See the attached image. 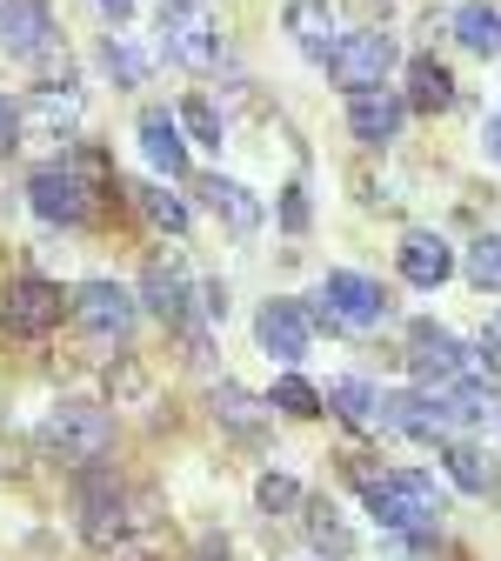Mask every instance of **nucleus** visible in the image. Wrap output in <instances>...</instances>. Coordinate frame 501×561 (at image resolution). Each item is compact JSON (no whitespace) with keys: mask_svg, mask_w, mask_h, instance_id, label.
I'll use <instances>...</instances> for the list:
<instances>
[{"mask_svg":"<svg viewBox=\"0 0 501 561\" xmlns=\"http://www.w3.org/2000/svg\"><path fill=\"white\" fill-rule=\"evenodd\" d=\"M362 495H368V515L408 541L401 554H421L428 548V528H435V515H442V495H435V481H428V474H414V468L362 474Z\"/></svg>","mask_w":501,"mask_h":561,"instance_id":"nucleus-1","label":"nucleus"},{"mask_svg":"<svg viewBox=\"0 0 501 561\" xmlns=\"http://www.w3.org/2000/svg\"><path fill=\"white\" fill-rule=\"evenodd\" d=\"M408 368H414V381H421L428 394H448V388L488 381L494 355H488V347H481V355H468V347H462L448 328H435V321H414V328H408Z\"/></svg>","mask_w":501,"mask_h":561,"instance_id":"nucleus-2","label":"nucleus"},{"mask_svg":"<svg viewBox=\"0 0 501 561\" xmlns=\"http://www.w3.org/2000/svg\"><path fill=\"white\" fill-rule=\"evenodd\" d=\"M161 522V508L148 502V488H127L121 481H88L81 488V535H88V548H121L127 535H140V528H155Z\"/></svg>","mask_w":501,"mask_h":561,"instance_id":"nucleus-3","label":"nucleus"},{"mask_svg":"<svg viewBox=\"0 0 501 561\" xmlns=\"http://www.w3.org/2000/svg\"><path fill=\"white\" fill-rule=\"evenodd\" d=\"M107 442H114V414H107L101 401H60V408L41 421V448H47L54 461H67V468L101 461Z\"/></svg>","mask_w":501,"mask_h":561,"instance_id":"nucleus-4","label":"nucleus"},{"mask_svg":"<svg viewBox=\"0 0 501 561\" xmlns=\"http://www.w3.org/2000/svg\"><path fill=\"white\" fill-rule=\"evenodd\" d=\"M27 201H34V215L54 221V228H88L94 221V181L75 168V161H54L27 181Z\"/></svg>","mask_w":501,"mask_h":561,"instance_id":"nucleus-5","label":"nucleus"},{"mask_svg":"<svg viewBox=\"0 0 501 561\" xmlns=\"http://www.w3.org/2000/svg\"><path fill=\"white\" fill-rule=\"evenodd\" d=\"M315 314L334 328V334H362V328H375L382 314H388V295H382V280H368V274H328L321 280V295H315Z\"/></svg>","mask_w":501,"mask_h":561,"instance_id":"nucleus-6","label":"nucleus"},{"mask_svg":"<svg viewBox=\"0 0 501 561\" xmlns=\"http://www.w3.org/2000/svg\"><path fill=\"white\" fill-rule=\"evenodd\" d=\"M60 288L54 280H41V274H21V280H8V301H0V328H8L14 341H41V334H54L60 328Z\"/></svg>","mask_w":501,"mask_h":561,"instance_id":"nucleus-7","label":"nucleus"},{"mask_svg":"<svg viewBox=\"0 0 501 561\" xmlns=\"http://www.w3.org/2000/svg\"><path fill=\"white\" fill-rule=\"evenodd\" d=\"M395 67V41L382 27H362V34H341V47L328 54V75L348 88V94H362V88H382V75Z\"/></svg>","mask_w":501,"mask_h":561,"instance_id":"nucleus-8","label":"nucleus"},{"mask_svg":"<svg viewBox=\"0 0 501 561\" xmlns=\"http://www.w3.org/2000/svg\"><path fill=\"white\" fill-rule=\"evenodd\" d=\"M161 47L194 67V75H207L214 60H221V34H214V21L194 8V0H168V14H161Z\"/></svg>","mask_w":501,"mask_h":561,"instance_id":"nucleus-9","label":"nucleus"},{"mask_svg":"<svg viewBox=\"0 0 501 561\" xmlns=\"http://www.w3.org/2000/svg\"><path fill=\"white\" fill-rule=\"evenodd\" d=\"M382 428L408 435V442H448L455 435V414L442 394H428V388H408V394H388L382 401Z\"/></svg>","mask_w":501,"mask_h":561,"instance_id":"nucleus-10","label":"nucleus"},{"mask_svg":"<svg viewBox=\"0 0 501 561\" xmlns=\"http://www.w3.org/2000/svg\"><path fill=\"white\" fill-rule=\"evenodd\" d=\"M254 334H261V355H274V362H301L308 341H315V308H301V301H261Z\"/></svg>","mask_w":501,"mask_h":561,"instance_id":"nucleus-11","label":"nucleus"},{"mask_svg":"<svg viewBox=\"0 0 501 561\" xmlns=\"http://www.w3.org/2000/svg\"><path fill=\"white\" fill-rule=\"evenodd\" d=\"M75 321L101 341H127L134 334V295L121 288V280H81L75 295Z\"/></svg>","mask_w":501,"mask_h":561,"instance_id":"nucleus-12","label":"nucleus"},{"mask_svg":"<svg viewBox=\"0 0 501 561\" xmlns=\"http://www.w3.org/2000/svg\"><path fill=\"white\" fill-rule=\"evenodd\" d=\"M401 114H408V101L388 94V88L348 94V127H354V140H368V148H388V140L401 134Z\"/></svg>","mask_w":501,"mask_h":561,"instance_id":"nucleus-13","label":"nucleus"},{"mask_svg":"<svg viewBox=\"0 0 501 561\" xmlns=\"http://www.w3.org/2000/svg\"><path fill=\"white\" fill-rule=\"evenodd\" d=\"M0 47L8 54H47L54 47L47 0H0Z\"/></svg>","mask_w":501,"mask_h":561,"instance_id":"nucleus-14","label":"nucleus"},{"mask_svg":"<svg viewBox=\"0 0 501 561\" xmlns=\"http://www.w3.org/2000/svg\"><path fill=\"white\" fill-rule=\"evenodd\" d=\"M140 288H148V308H155L161 321L187 328V295H194V280H187V267H181L174 254H155L148 274H140Z\"/></svg>","mask_w":501,"mask_h":561,"instance_id":"nucleus-15","label":"nucleus"},{"mask_svg":"<svg viewBox=\"0 0 501 561\" xmlns=\"http://www.w3.org/2000/svg\"><path fill=\"white\" fill-rule=\"evenodd\" d=\"M455 274V254H448V241L442 234H408L401 241V280H408V288H442V280Z\"/></svg>","mask_w":501,"mask_h":561,"instance_id":"nucleus-16","label":"nucleus"},{"mask_svg":"<svg viewBox=\"0 0 501 561\" xmlns=\"http://www.w3.org/2000/svg\"><path fill=\"white\" fill-rule=\"evenodd\" d=\"M140 154L155 161V174H187V140H181V127L168 121V107H148V114H140Z\"/></svg>","mask_w":501,"mask_h":561,"instance_id":"nucleus-17","label":"nucleus"},{"mask_svg":"<svg viewBox=\"0 0 501 561\" xmlns=\"http://www.w3.org/2000/svg\"><path fill=\"white\" fill-rule=\"evenodd\" d=\"M281 21H288V34H295L315 60H328V54L341 47V34H334V8H328V0H288V14H281Z\"/></svg>","mask_w":501,"mask_h":561,"instance_id":"nucleus-18","label":"nucleus"},{"mask_svg":"<svg viewBox=\"0 0 501 561\" xmlns=\"http://www.w3.org/2000/svg\"><path fill=\"white\" fill-rule=\"evenodd\" d=\"M408 107H414V114H442V107H455V75H448L435 54L408 60Z\"/></svg>","mask_w":501,"mask_h":561,"instance_id":"nucleus-19","label":"nucleus"},{"mask_svg":"<svg viewBox=\"0 0 501 561\" xmlns=\"http://www.w3.org/2000/svg\"><path fill=\"white\" fill-rule=\"evenodd\" d=\"M201 194H207V207H214V215H221L235 234H254V228H261V201H254L241 181H228V174H207V181H201Z\"/></svg>","mask_w":501,"mask_h":561,"instance_id":"nucleus-20","label":"nucleus"},{"mask_svg":"<svg viewBox=\"0 0 501 561\" xmlns=\"http://www.w3.org/2000/svg\"><path fill=\"white\" fill-rule=\"evenodd\" d=\"M214 414H221V428H228L235 442H261V435H267V408H261L248 388H235V381L214 388Z\"/></svg>","mask_w":501,"mask_h":561,"instance_id":"nucleus-21","label":"nucleus"},{"mask_svg":"<svg viewBox=\"0 0 501 561\" xmlns=\"http://www.w3.org/2000/svg\"><path fill=\"white\" fill-rule=\"evenodd\" d=\"M328 408L348 421L354 435H368V428H382V394L368 388V381H328Z\"/></svg>","mask_w":501,"mask_h":561,"instance_id":"nucleus-22","label":"nucleus"},{"mask_svg":"<svg viewBox=\"0 0 501 561\" xmlns=\"http://www.w3.org/2000/svg\"><path fill=\"white\" fill-rule=\"evenodd\" d=\"M455 41H462L468 54H501V8H488V0L455 8Z\"/></svg>","mask_w":501,"mask_h":561,"instance_id":"nucleus-23","label":"nucleus"},{"mask_svg":"<svg viewBox=\"0 0 501 561\" xmlns=\"http://www.w3.org/2000/svg\"><path fill=\"white\" fill-rule=\"evenodd\" d=\"M442 461H448V474L468 488V495H488V488H494V461H488L475 442H455V435H448V442H442Z\"/></svg>","mask_w":501,"mask_h":561,"instance_id":"nucleus-24","label":"nucleus"},{"mask_svg":"<svg viewBox=\"0 0 501 561\" xmlns=\"http://www.w3.org/2000/svg\"><path fill=\"white\" fill-rule=\"evenodd\" d=\"M134 207H140V215H148L161 234H187V207H181L168 187H134Z\"/></svg>","mask_w":501,"mask_h":561,"instance_id":"nucleus-25","label":"nucleus"},{"mask_svg":"<svg viewBox=\"0 0 501 561\" xmlns=\"http://www.w3.org/2000/svg\"><path fill=\"white\" fill-rule=\"evenodd\" d=\"M321 401H328V394H315V381H301V375H281V381H274V408L295 414V421L321 414Z\"/></svg>","mask_w":501,"mask_h":561,"instance_id":"nucleus-26","label":"nucleus"},{"mask_svg":"<svg viewBox=\"0 0 501 561\" xmlns=\"http://www.w3.org/2000/svg\"><path fill=\"white\" fill-rule=\"evenodd\" d=\"M468 280L481 295H501V241L494 234H481L475 248H468Z\"/></svg>","mask_w":501,"mask_h":561,"instance_id":"nucleus-27","label":"nucleus"},{"mask_svg":"<svg viewBox=\"0 0 501 561\" xmlns=\"http://www.w3.org/2000/svg\"><path fill=\"white\" fill-rule=\"evenodd\" d=\"M254 502H261L267 515H295V508H301V481H295V474H261V481H254Z\"/></svg>","mask_w":501,"mask_h":561,"instance_id":"nucleus-28","label":"nucleus"},{"mask_svg":"<svg viewBox=\"0 0 501 561\" xmlns=\"http://www.w3.org/2000/svg\"><path fill=\"white\" fill-rule=\"evenodd\" d=\"M181 121H187V134H194V140H207V148H221V114H214V101L187 94V101H181Z\"/></svg>","mask_w":501,"mask_h":561,"instance_id":"nucleus-29","label":"nucleus"},{"mask_svg":"<svg viewBox=\"0 0 501 561\" xmlns=\"http://www.w3.org/2000/svg\"><path fill=\"white\" fill-rule=\"evenodd\" d=\"M107 75H114L121 88H140V81H148V60H140L127 41H114V34H107Z\"/></svg>","mask_w":501,"mask_h":561,"instance_id":"nucleus-30","label":"nucleus"},{"mask_svg":"<svg viewBox=\"0 0 501 561\" xmlns=\"http://www.w3.org/2000/svg\"><path fill=\"white\" fill-rule=\"evenodd\" d=\"M308 522H315V535L328 541V554H348L354 541H348V528H341V515H334V502H315L308 508Z\"/></svg>","mask_w":501,"mask_h":561,"instance_id":"nucleus-31","label":"nucleus"},{"mask_svg":"<svg viewBox=\"0 0 501 561\" xmlns=\"http://www.w3.org/2000/svg\"><path fill=\"white\" fill-rule=\"evenodd\" d=\"M281 228H288V234H308V194H301V187L281 194Z\"/></svg>","mask_w":501,"mask_h":561,"instance_id":"nucleus-32","label":"nucleus"},{"mask_svg":"<svg viewBox=\"0 0 501 561\" xmlns=\"http://www.w3.org/2000/svg\"><path fill=\"white\" fill-rule=\"evenodd\" d=\"M14 140H21V101H8V94H0V154H8Z\"/></svg>","mask_w":501,"mask_h":561,"instance_id":"nucleus-33","label":"nucleus"},{"mask_svg":"<svg viewBox=\"0 0 501 561\" xmlns=\"http://www.w3.org/2000/svg\"><path fill=\"white\" fill-rule=\"evenodd\" d=\"M101 14H107V21H127V14H134V0H101Z\"/></svg>","mask_w":501,"mask_h":561,"instance_id":"nucleus-34","label":"nucleus"},{"mask_svg":"<svg viewBox=\"0 0 501 561\" xmlns=\"http://www.w3.org/2000/svg\"><path fill=\"white\" fill-rule=\"evenodd\" d=\"M488 154L501 161V107H494V121H488Z\"/></svg>","mask_w":501,"mask_h":561,"instance_id":"nucleus-35","label":"nucleus"}]
</instances>
